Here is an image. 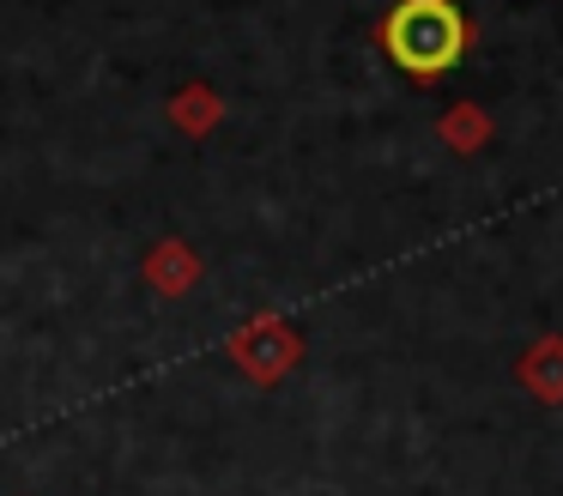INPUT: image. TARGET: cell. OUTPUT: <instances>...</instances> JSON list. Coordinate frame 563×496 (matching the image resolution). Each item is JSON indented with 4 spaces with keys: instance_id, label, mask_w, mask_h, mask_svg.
Segmentation results:
<instances>
[{
    "instance_id": "obj_1",
    "label": "cell",
    "mask_w": 563,
    "mask_h": 496,
    "mask_svg": "<svg viewBox=\"0 0 563 496\" xmlns=\"http://www.w3.org/2000/svg\"><path fill=\"white\" fill-rule=\"evenodd\" d=\"M473 43V24L454 0H400V7L382 19V48L400 73L412 79H442L466 60Z\"/></svg>"
}]
</instances>
